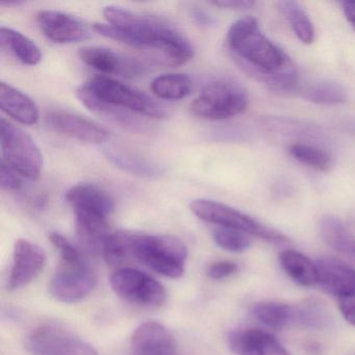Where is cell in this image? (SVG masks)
I'll list each match as a JSON object with an SVG mask.
<instances>
[{
	"label": "cell",
	"mask_w": 355,
	"mask_h": 355,
	"mask_svg": "<svg viewBox=\"0 0 355 355\" xmlns=\"http://www.w3.org/2000/svg\"><path fill=\"white\" fill-rule=\"evenodd\" d=\"M103 254L105 261L111 266L121 265L132 259L130 232L110 234L103 244Z\"/></svg>",
	"instance_id": "f1b7e54d"
},
{
	"label": "cell",
	"mask_w": 355,
	"mask_h": 355,
	"mask_svg": "<svg viewBox=\"0 0 355 355\" xmlns=\"http://www.w3.org/2000/svg\"><path fill=\"white\" fill-rule=\"evenodd\" d=\"M290 155L299 163L318 171H327L331 163L329 155L325 150L311 145H292L290 147Z\"/></svg>",
	"instance_id": "f546056e"
},
{
	"label": "cell",
	"mask_w": 355,
	"mask_h": 355,
	"mask_svg": "<svg viewBox=\"0 0 355 355\" xmlns=\"http://www.w3.org/2000/svg\"><path fill=\"white\" fill-rule=\"evenodd\" d=\"M0 141L3 163L28 180L40 178L43 168L42 153L28 132L1 118Z\"/></svg>",
	"instance_id": "8992f818"
},
{
	"label": "cell",
	"mask_w": 355,
	"mask_h": 355,
	"mask_svg": "<svg viewBox=\"0 0 355 355\" xmlns=\"http://www.w3.org/2000/svg\"><path fill=\"white\" fill-rule=\"evenodd\" d=\"M0 43L3 49L11 51L20 62L26 65H38L42 59V53L38 45L13 28H0Z\"/></svg>",
	"instance_id": "cb8c5ba5"
},
{
	"label": "cell",
	"mask_w": 355,
	"mask_h": 355,
	"mask_svg": "<svg viewBox=\"0 0 355 355\" xmlns=\"http://www.w3.org/2000/svg\"><path fill=\"white\" fill-rule=\"evenodd\" d=\"M76 96L89 111L103 118L105 121L111 122L132 132L144 130V124L138 119L137 116L128 110L115 107L97 98L87 88L86 84L76 89Z\"/></svg>",
	"instance_id": "d6986e66"
},
{
	"label": "cell",
	"mask_w": 355,
	"mask_h": 355,
	"mask_svg": "<svg viewBox=\"0 0 355 355\" xmlns=\"http://www.w3.org/2000/svg\"><path fill=\"white\" fill-rule=\"evenodd\" d=\"M45 123L59 134L90 144H101L111 139V134L103 126L71 112L62 110L47 112Z\"/></svg>",
	"instance_id": "4fadbf2b"
},
{
	"label": "cell",
	"mask_w": 355,
	"mask_h": 355,
	"mask_svg": "<svg viewBox=\"0 0 355 355\" xmlns=\"http://www.w3.org/2000/svg\"><path fill=\"white\" fill-rule=\"evenodd\" d=\"M191 15H192L193 19L198 26L209 28V26H213L215 24L214 18L209 15L207 12L199 9V8H194V9L191 10Z\"/></svg>",
	"instance_id": "8d00e7d4"
},
{
	"label": "cell",
	"mask_w": 355,
	"mask_h": 355,
	"mask_svg": "<svg viewBox=\"0 0 355 355\" xmlns=\"http://www.w3.org/2000/svg\"><path fill=\"white\" fill-rule=\"evenodd\" d=\"M97 286L94 270L84 261L62 263V267L51 278L49 290L55 300L76 303L88 297Z\"/></svg>",
	"instance_id": "8fae6325"
},
{
	"label": "cell",
	"mask_w": 355,
	"mask_h": 355,
	"mask_svg": "<svg viewBox=\"0 0 355 355\" xmlns=\"http://www.w3.org/2000/svg\"><path fill=\"white\" fill-rule=\"evenodd\" d=\"M211 5L224 8V9L245 11V10L252 9L255 3L251 0H219V1H211Z\"/></svg>",
	"instance_id": "d590c367"
},
{
	"label": "cell",
	"mask_w": 355,
	"mask_h": 355,
	"mask_svg": "<svg viewBox=\"0 0 355 355\" xmlns=\"http://www.w3.org/2000/svg\"><path fill=\"white\" fill-rule=\"evenodd\" d=\"M86 86L95 97L115 107L155 119L166 116L165 109L148 95L109 76H95Z\"/></svg>",
	"instance_id": "ba28073f"
},
{
	"label": "cell",
	"mask_w": 355,
	"mask_h": 355,
	"mask_svg": "<svg viewBox=\"0 0 355 355\" xmlns=\"http://www.w3.org/2000/svg\"><path fill=\"white\" fill-rule=\"evenodd\" d=\"M175 350L173 334L157 322H144L132 334V355H173Z\"/></svg>",
	"instance_id": "2e32d148"
},
{
	"label": "cell",
	"mask_w": 355,
	"mask_h": 355,
	"mask_svg": "<svg viewBox=\"0 0 355 355\" xmlns=\"http://www.w3.org/2000/svg\"><path fill=\"white\" fill-rule=\"evenodd\" d=\"M239 267L232 261H220L211 263L207 268V276L214 280H222L230 277L238 272Z\"/></svg>",
	"instance_id": "d6a6232c"
},
{
	"label": "cell",
	"mask_w": 355,
	"mask_h": 355,
	"mask_svg": "<svg viewBox=\"0 0 355 355\" xmlns=\"http://www.w3.org/2000/svg\"><path fill=\"white\" fill-rule=\"evenodd\" d=\"M226 43L236 65L270 90L288 93L298 86L296 66L261 33L255 18L247 16L234 22Z\"/></svg>",
	"instance_id": "6da1fadb"
},
{
	"label": "cell",
	"mask_w": 355,
	"mask_h": 355,
	"mask_svg": "<svg viewBox=\"0 0 355 355\" xmlns=\"http://www.w3.org/2000/svg\"><path fill=\"white\" fill-rule=\"evenodd\" d=\"M213 239L218 246L230 252H244L250 247V240L244 232L218 226L213 230Z\"/></svg>",
	"instance_id": "4dcf8cb0"
},
{
	"label": "cell",
	"mask_w": 355,
	"mask_h": 355,
	"mask_svg": "<svg viewBox=\"0 0 355 355\" xmlns=\"http://www.w3.org/2000/svg\"><path fill=\"white\" fill-rule=\"evenodd\" d=\"M80 60L86 65L101 73L132 78L143 76L146 66L134 58L125 57L105 47H83L78 51Z\"/></svg>",
	"instance_id": "5bb4252c"
},
{
	"label": "cell",
	"mask_w": 355,
	"mask_h": 355,
	"mask_svg": "<svg viewBox=\"0 0 355 355\" xmlns=\"http://www.w3.org/2000/svg\"><path fill=\"white\" fill-rule=\"evenodd\" d=\"M66 199L76 215L82 244L89 250L101 249L110 234L107 219L115 209L111 195L96 184H80L68 191Z\"/></svg>",
	"instance_id": "3957f363"
},
{
	"label": "cell",
	"mask_w": 355,
	"mask_h": 355,
	"mask_svg": "<svg viewBox=\"0 0 355 355\" xmlns=\"http://www.w3.org/2000/svg\"><path fill=\"white\" fill-rule=\"evenodd\" d=\"M338 307L344 319L355 326V293L338 299Z\"/></svg>",
	"instance_id": "e575fe53"
},
{
	"label": "cell",
	"mask_w": 355,
	"mask_h": 355,
	"mask_svg": "<svg viewBox=\"0 0 355 355\" xmlns=\"http://www.w3.org/2000/svg\"><path fill=\"white\" fill-rule=\"evenodd\" d=\"M247 107L246 90L236 80L222 78L205 85L190 109L201 119L219 121L243 113Z\"/></svg>",
	"instance_id": "5b68a950"
},
{
	"label": "cell",
	"mask_w": 355,
	"mask_h": 355,
	"mask_svg": "<svg viewBox=\"0 0 355 355\" xmlns=\"http://www.w3.org/2000/svg\"><path fill=\"white\" fill-rule=\"evenodd\" d=\"M45 266L46 254L40 246L26 239L16 241L8 288L17 291L28 286L42 273Z\"/></svg>",
	"instance_id": "7c38bea8"
},
{
	"label": "cell",
	"mask_w": 355,
	"mask_h": 355,
	"mask_svg": "<svg viewBox=\"0 0 355 355\" xmlns=\"http://www.w3.org/2000/svg\"><path fill=\"white\" fill-rule=\"evenodd\" d=\"M51 243L55 245V248L61 253L62 261L66 263H76L84 261L82 253L78 248L70 242L69 240L58 232H51L49 234Z\"/></svg>",
	"instance_id": "1f68e13d"
},
{
	"label": "cell",
	"mask_w": 355,
	"mask_h": 355,
	"mask_svg": "<svg viewBox=\"0 0 355 355\" xmlns=\"http://www.w3.org/2000/svg\"><path fill=\"white\" fill-rule=\"evenodd\" d=\"M26 345L33 355H98L86 340L53 324L39 326L33 330Z\"/></svg>",
	"instance_id": "30bf717a"
},
{
	"label": "cell",
	"mask_w": 355,
	"mask_h": 355,
	"mask_svg": "<svg viewBox=\"0 0 355 355\" xmlns=\"http://www.w3.org/2000/svg\"><path fill=\"white\" fill-rule=\"evenodd\" d=\"M151 92L161 99L180 101L192 93L193 82L184 73L162 74L153 80Z\"/></svg>",
	"instance_id": "484cf974"
},
{
	"label": "cell",
	"mask_w": 355,
	"mask_h": 355,
	"mask_svg": "<svg viewBox=\"0 0 355 355\" xmlns=\"http://www.w3.org/2000/svg\"><path fill=\"white\" fill-rule=\"evenodd\" d=\"M190 209L199 219L209 223L239 230L272 243L286 242V236L282 232L224 203L209 199H196L190 203Z\"/></svg>",
	"instance_id": "52a82bcc"
},
{
	"label": "cell",
	"mask_w": 355,
	"mask_h": 355,
	"mask_svg": "<svg viewBox=\"0 0 355 355\" xmlns=\"http://www.w3.org/2000/svg\"><path fill=\"white\" fill-rule=\"evenodd\" d=\"M0 107L24 125H34L40 118L36 103L28 95L3 82L0 83Z\"/></svg>",
	"instance_id": "ffe728a7"
},
{
	"label": "cell",
	"mask_w": 355,
	"mask_h": 355,
	"mask_svg": "<svg viewBox=\"0 0 355 355\" xmlns=\"http://www.w3.org/2000/svg\"><path fill=\"white\" fill-rule=\"evenodd\" d=\"M279 263L286 275L299 286L318 284L317 265L303 253L295 250L282 251Z\"/></svg>",
	"instance_id": "603a6c76"
},
{
	"label": "cell",
	"mask_w": 355,
	"mask_h": 355,
	"mask_svg": "<svg viewBox=\"0 0 355 355\" xmlns=\"http://www.w3.org/2000/svg\"><path fill=\"white\" fill-rule=\"evenodd\" d=\"M132 259L169 278L184 274L188 259L186 245L175 236L138 234L130 232Z\"/></svg>",
	"instance_id": "277c9868"
},
{
	"label": "cell",
	"mask_w": 355,
	"mask_h": 355,
	"mask_svg": "<svg viewBox=\"0 0 355 355\" xmlns=\"http://www.w3.org/2000/svg\"><path fill=\"white\" fill-rule=\"evenodd\" d=\"M278 8L288 20L297 38L304 44L313 43L315 40V28H313V22L311 21L302 7L296 1L286 0V1H279Z\"/></svg>",
	"instance_id": "4316f807"
},
{
	"label": "cell",
	"mask_w": 355,
	"mask_h": 355,
	"mask_svg": "<svg viewBox=\"0 0 355 355\" xmlns=\"http://www.w3.org/2000/svg\"><path fill=\"white\" fill-rule=\"evenodd\" d=\"M37 22L45 37L55 43H76L90 36L86 24L69 14L45 10L37 15Z\"/></svg>",
	"instance_id": "9a60e30c"
},
{
	"label": "cell",
	"mask_w": 355,
	"mask_h": 355,
	"mask_svg": "<svg viewBox=\"0 0 355 355\" xmlns=\"http://www.w3.org/2000/svg\"><path fill=\"white\" fill-rule=\"evenodd\" d=\"M342 9L346 19L352 24L355 30V1H344Z\"/></svg>",
	"instance_id": "74e56055"
},
{
	"label": "cell",
	"mask_w": 355,
	"mask_h": 355,
	"mask_svg": "<svg viewBox=\"0 0 355 355\" xmlns=\"http://www.w3.org/2000/svg\"><path fill=\"white\" fill-rule=\"evenodd\" d=\"M228 344L236 355H291L275 336L257 328L230 332Z\"/></svg>",
	"instance_id": "ac0fdd59"
},
{
	"label": "cell",
	"mask_w": 355,
	"mask_h": 355,
	"mask_svg": "<svg viewBox=\"0 0 355 355\" xmlns=\"http://www.w3.org/2000/svg\"><path fill=\"white\" fill-rule=\"evenodd\" d=\"M110 284L120 298L143 307L161 306L167 297L161 282L134 268H121L114 272Z\"/></svg>",
	"instance_id": "9c48e42d"
},
{
	"label": "cell",
	"mask_w": 355,
	"mask_h": 355,
	"mask_svg": "<svg viewBox=\"0 0 355 355\" xmlns=\"http://www.w3.org/2000/svg\"><path fill=\"white\" fill-rule=\"evenodd\" d=\"M318 284L338 299L355 293V269L332 257H322L315 261Z\"/></svg>",
	"instance_id": "e0dca14e"
},
{
	"label": "cell",
	"mask_w": 355,
	"mask_h": 355,
	"mask_svg": "<svg viewBox=\"0 0 355 355\" xmlns=\"http://www.w3.org/2000/svg\"><path fill=\"white\" fill-rule=\"evenodd\" d=\"M253 315L268 327L282 328L296 326L300 322V305H291L276 301H263L253 306Z\"/></svg>",
	"instance_id": "7402d4cb"
},
{
	"label": "cell",
	"mask_w": 355,
	"mask_h": 355,
	"mask_svg": "<svg viewBox=\"0 0 355 355\" xmlns=\"http://www.w3.org/2000/svg\"><path fill=\"white\" fill-rule=\"evenodd\" d=\"M303 97L317 105H336L346 101L347 93L344 87L338 83L321 80L309 85L303 92Z\"/></svg>",
	"instance_id": "83f0119b"
},
{
	"label": "cell",
	"mask_w": 355,
	"mask_h": 355,
	"mask_svg": "<svg viewBox=\"0 0 355 355\" xmlns=\"http://www.w3.org/2000/svg\"><path fill=\"white\" fill-rule=\"evenodd\" d=\"M105 155L115 167L134 175L153 178L164 173L163 167L157 162L121 147H105Z\"/></svg>",
	"instance_id": "44dd1931"
},
{
	"label": "cell",
	"mask_w": 355,
	"mask_h": 355,
	"mask_svg": "<svg viewBox=\"0 0 355 355\" xmlns=\"http://www.w3.org/2000/svg\"><path fill=\"white\" fill-rule=\"evenodd\" d=\"M320 234L326 244L334 250L355 257V236L342 221L334 216H326L320 221Z\"/></svg>",
	"instance_id": "d4e9b609"
},
{
	"label": "cell",
	"mask_w": 355,
	"mask_h": 355,
	"mask_svg": "<svg viewBox=\"0 0 355 355\" xmlns=\"http://www.w3.org/2000/svg\"><path fill=\"white\" fill-rule=\"evenodd\" d=\"M0 184L3 189L8 191H18L22 186L21 180L17 175V172L14 171L3 162H1V169H0Z\"/></svg>",
	"instance_id": "836d02e7"
},
{
	"label": "cell",
	"mask_w": 355,
	"mask_h": 355,
	"mask_svg": "<svg viewBox=\"0 0 355 355\" xmlns=\"http://www.w3.org/2000/svg\"><path fill=\"white\" fill-rule=\"evenodd\" d=\"M103 14L107 24H96L93 28L105 38L157 51L170 65H182L194 57L191 41L164 18L135 13L116 6H107Z\"/></svg>",
	"instance_id": "7a4b0ae2"
}]
</instances>
